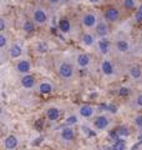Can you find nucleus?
Listing matches in <instances>:
<instances>
[{"mask_svg":"<svg viewBox=\"0 0 142 150\" xmlns=\"http://www.w3.org/2000/svg\"><path fill=\"white\" fill-rule=\"evenodd\" d=\"M134 125L136 128H142V114L136 115L134 118Z\"/></svg>","mask_w":142,"mask_h":150,"instance_id":"28","label":"nucleus"},{"mask_svg":"<svg viewBox=\"0 0 142 150\" xmlns=\"http://www.w3.org/2000/svg\"><path fill=\"white\" fill-rule=\"evenodd\" d=\"M19 83H20V86L25 90H32L34 88H36L37 81L35 75L32 74H26V75H21L20 79H19Z\"/></svg>","mask_w":142,"mask_h":150,"instance_id":"12","label":"nucleus"},{"mask_svg":"<svg viewBox=\"0 0 142 150\" xmlns=\"http://www.w3.org/2000/svg\"><path fill=\"white\" fill-rule=\"evenodd\" d=\"M137 6V0H122V8L126 10H134Z\"/></svg>","mask_w":142,"mask_h":150,"instance_id":"25","label":"nucleus"},{"mask_svg":"<svg viewBox=\"0 0 142 150\" xmlns=\"http://www.w3.org/2000/svg\"><path fill=\"white\" fill-rule=\"evenodd\" d=\"M102 1V0H87V3L92 4V5H96V4H100Z\"/></svg>","mask_w":142,"mask_h":150,"instance_id":"33","label":"nucleus"},{"mask_svg":"<svg viewBox=\"0 0 142 150\" xmlns=\"http://www.w3.org/2000/svg\"><path fill=\"white\" fill-rule=\"evenodd\" d=\"M134 105L137 109H142V93H138L134 98Z\"/></svg>","mask_w":142,"mask_h":150,"instance_id":"26","label":"nucleus"},{"mask_svg":"<svg viewBox=\"0 0 142 150\" xmlns=\"http://www.w3.org/2000/svg\"><path fill=\"white\" fill-rule=\"evenodd\" d=\"M141 150H142V149H141Z\"/></svg>","mask_w":142,"mask_h":150,"instance_id":"34","label":"nucleus"},{"mask_svg":"<svg viewBox=\"0 0 142 150\" xmlns=\"http://www.w3.org/2000/svg\"><path fill=\"white\" fill-rule=\"evenodd\" d=\"M47 3H49L50 6L53 8H58L61 5V3H63V0H47Z\"/></svg>","mask_w":142,"mask_h":150,"instance_id":"31","label":"nucleus"},{"mask_svg":"<svg viewBox=\"0 0 142 150\" xmlns=\"http://www.w3.org/2000/svg\"><path fill=\"white\" fill-rule=\"evenodd\" d=\"M95 35L98 38H108L110 35V28H108V23L105 19H98V23L96 28H95Z\"/></svg>","mask_w":142,"mask_h":150,"instance_id":"14","label":"nucleus"},{"mask_svg":"<svg viewBox=\"0 0 142 150\" xmlns=\"http://www.w3.org/2000/svg\"><path fill=\"white\" fill-rule=\"evenodd\" d=\"M121 18V11L118 8L115 6H111V8H107L105 13H103V19L108 23V24H113V23H117Z\"/></svg>","mask_w":142,"mask_h":150,"instance_id":"13","label":"nucleus"},{"mask_svg":"<svg viewBox=\"0 0 142 150\" xmlns=\"http://www.w3.org/2000/svg\"><path fill=\"white\" fill-rule=\"evenodd\" d=\"M6 54H8V58L11 59V60H19L21 59V56L24 54V48L20 43H11L9 45V48L6 50Z\"/></svg>","mask_w":142,"mask_h":150,"instance_id":"9","label":"nucleus"},{"mask_svg":"<svg viewBox=\"0 0 142 150\" xmlns=\"http://www.w3.org/2000/svg\"><path fill=\"white\" fill-rule=\"evenodd\" d=\"M31 69H32V65L30 63L29 59H25V58H21L19 59L16 64H15V70L16 73L20 75H26V74H31Z\"/></svg>","mask_w":142,"mask_h":150,"instance_id":"11","label":"nucleus"},{"mask_svg":"<svg viewBox=\"0 0 142 150\" xmlns=\"http://www.w3.org/2000/svg\"><path fill=\"white\" fill-rule=\"evenodd\" d=\"M110 119H108V116L106 115H98L96 116V118L93 119V129L96 130V131H103V130H106L108 126H110Z\"/></svg>","mask_w":142,"mask_h":150,"instance_id":"15","label":"nucleus"},{"mask_svg":"<svg viewBox=\"0 0 142 150\" xmlns=\"http://www.w3.org/2000/svg\"><path fill=\"white\" fill-rule=\"evenodd\" d=\"M135 20L136 21H142V5L138 8V10H136L135 13Z\"/></svg>","mask_w":142,"mask_h":150,"instance_id":"30","label":"nucleus"},{"mask_svg":"<svg viewBox=\"0 0 142 150\" xmlns=\"http://www.w3.org/2000/svg\"><path fill=\"white\" fill-rule=\"evenodd\" d=\"M80 43H81L85 48H92V46H96L97 38L95 34H92V33L85 31V33H82L81 38H80Z\"/></svg>","mask_w":142,"mask_h":150,"instance_id":"17","label":"nucleus"},{"mask_svg":"<svg viewBox=\"0 0 142 150\" xmlns=\"http://www.w3.org/2000/svg\"><path fill=\"white\" fill-rule=\"evenodd\" d=\"M47 50V46L45 45V43H40L39 45H37V51H39V53H45V51Z\"/></svg>","mask_w":142,"mask_h":150,"instance_id":"32","label":"nucleus"},{"mask_svg":"<svg viewBox=\"0 0 142 150\" xmlns=\"http://www.w3.org/2000/svg\"><path fill=\"white\" fill-rule=\"evenodd\" d=\"M35 28H36V24L31 19H26V20L22 21V30L26 33V34H30V33H34L35 31Z\"/></svg>","mask_w":142,"mask_h":150,"instance_id":"22","label":"nucleus"},{"mask_svg":"<svg viewBox=\"0 0 142 150\" xmlns=\"http://www.w3.org/2000/svg\"><path fill=\"white\" fill-rule=\"evenodd\" d=\"M113 50L120 55L129 54L131 51V43L125 38H118L113 41Z\"/></svg>","mask_w":142,"mask_h":150,"instance_id":"8","label":"nucleus"},{"mask_svg":"<svg viewBox=\"0 0 142 150\" xmlns=\"http://www.w3.org/2000/svg\"><path fill=\"white\" fill-rule=\"evenodd\" d=\"M98 23V16L93 11H86L81 15V25L86 30H95Z\"/></svg>","mask_w":142,"mask_h":150,"instance_id":"4","label":"nucleus"},{"mask_svg":"<svg viewBox=\"0 0 142 150\" xmlns=\"http://www.w3.org/2000/svg\"><path fill=\"white\" fill-rule=\"evenodd\" d=\"M95 48H96L97 53L100 54L101 56L107 58V56L111 54L112 49H113V43L108 39V38H98Z\"/></svg>","mask_w":142,"mask_h":150,"instance_id":"3","label":"nucleus"},{"mask_svg":"<svg viewBox=\"0 0 142 150\" xmlns=\"http://www.w3.org/2000/svg\"><path fill=\"white\" fill-rule=\"evenodd\" d=\"M118 95L120 96H129L130 95V89L126 86H121L118 89Z\"/></svg>","mask_w":142,"mask_h":150,"instance_id":"29","label":"nucleus"},{"mask_svg":"<svg viewBox=\"0 0 142 150\" xmlns=\"http://www.w3.org/2000/svg\"><path fill=\"white\" fill-rule=\"evenodd\" d=\"M6 29H8L6 19L4 18V16H1V18H0V31H1V33H5Z\"/></svg>","mask_w":142,"mask_h":150,"instance_id":"27","label":"nucleus"},{"mask_svg":"<svg viewBox=\"0 0 142 150\" xmlns=\"http://www.w3.org/2000/svg\"><path fill=\"white\" fill-rule=\"evenodd\" d=\"M45 115H46V119L49 120V121H56V120L60 119L61 112H60L59 108H56V106H50V108H47V109H46Z\"/></svg>","mask_w":142,"mask_h":150,"instance_id":"20","label":"nucleus"},{"mask_svg":"<svg viewBox=\"0 0 142 150\" xmlns=\"http://www.w3.org/2000/svg\"><path fill=\"white\" fill-rule=\"evenodd\" d=\"M9 45H10L9 44V36L5 34V33H1V34H0V48H1L3 51L6 53Z\"/></svg>","mask_w":142,"mask_h":150,"instance_id":"23","label":"nucleus"},{"mask_svg":"<svg viewBox=\"0 0 142 150\" xmlns=\"http://www.w3.org/2000/svg\"><path fill=\"white\" fill-rule=\"evenodd\" d=\"M31 20L35 23L36 26H45L49 23V14L46 9L42 6H35L31 11Z\"/></svg>","mask_w":142,"mask_h":150,"instance_id":"2","label":"nucleus"},{"mask_svg":"<svg viewBox=\"0 0 142 150\" xmlns=\"http://www.w3.org/2000/svg\"><path fill=\"white\" fill-rule=\"evenodd\" d=\"M56 73L64 81H72L76 76V65L67 59H60L56 63Z\"/></svg>","mask_w":142,"mask_h":150,"instance_id":"1","label":"nucleus"},{"mask_svg":"<svg viewBox=\"0 0 142 150\" xmlns=\"http://www.w3.org/2000/svg\"><path fill=\"white\" fill-rule=\"evenodd\" d=\"M4 149L5 150H15L19 146V138L15 134H9L4 138Z\"/></svg>","mask_w":142,"mask_h":150,"instance_id":"18","label":"nucleus"},{"mask_svg":"<svg viewBox=\"0 0 142 150\" xmlns=\"http://www.w3.org/2000/svg\"><path fill=\"white\" fill-rule=\"evenodd\" d=\"M76 138V131H75L74 126H64L59 131V140L63 144H71Z\"/></svg>","mask_w":142,"mask_h":150,"instance_id":"7","label":"nucleus"},{"mask_svg":"<svg viewBox=\"0 0 142 150\" xmlns=\"http://www.w3.org/2000/svg\"><path fill=\"white\" fill-rule=\"evenodd\" d=\"M58 29L61 34L69 35L72 33V23H71V20L69 18L63 16V18H60L59 21H58Z\"/></svg>","mask_w":142,"mask_h":150,"instance_id":"16","label":"nucleus"},{"mask_svg":"<svg viewBox=\"0 0 142 150\" xmlns=\"http://www.w3.org/2000/svg\"><path fill=\"white\" fill-rule=\"evenodd\" d=\"M54 84L47 81V80H42L40 83H37L36 85V90L39 94H41V95H49V94H51L54 91Z\"/></svg>","mask_w":142,"mask_h":150,"instance_id":"19","label":"nucleus"},{"mask_svg":"<svg viewBox=\"0 0 142 150\" xmlns=\"http://www.w3.org/2000/svg\"><path fill=\"white\" fill-rule=\"evenodd\" d=\"M100 71L105 78H115L116 76V65L108 58H103L100 63Z\"/></svg>","mask_w":142,"mask_h":150,"instance_id":"5","label":"nucleus"},{"mask_svg":"<svg viewBox=\"0 0 142 150\" xmlns=\"http://www.w3.org/2000/svg\"><path fill=\"white\" fill-rule=\"evenodd\" d=\"M79 120H80V116L77 114H72V115H69L67 118L65 119V125H67V126H74V125H76L79 123Z\"/></svg>","mask_w":142,"mask_h":150,"instance_id":"24","label":"nucleus"},{"mask_svg":"<svg viewBox=\"0 0 142 150\" xmlns=\"http://www.w3.org/2000/svg\"><path fill=\"white\" fill-rule=\"evenodd\" d=\"M95 114H96V108L90 104H81L77 109V115L80 116V119H92Z\"/></svg>","mask_w":142,"mask_h":150,"instance_id":"10","label":"nucleus"},{"mask_svg":"<svg viewBox=\"0 0 142 150\" xmlns=\"http://www.w3.org/2000/svg\"><path fill=\"white\" fill-rule=\"evenodd\" d=\"M74 64L76 65L77 69H81V70H86L91 67L92 64V58L87 53H82V51H80L75 55L74 58Z\"/></svg>","mask_w":142,"mask_h":150,"instance_id":"6","label":"nucleus"},{"mask_svg":"<svg viewBox=\"0 0 142 150\" xmlns=\"http://www.w3.org/2000/svg\"><path fill=\"white\" fill-rule=\"evenodd\" d=\"M129 76L132 79V80H140L142 79V69L138 67V65H132V67L129 68Z\"/></svg>","mask_w":142,"mask_h":150,"instance_id":"21","label":"nucleus"}]
</instances>
